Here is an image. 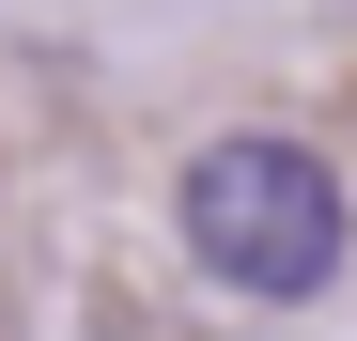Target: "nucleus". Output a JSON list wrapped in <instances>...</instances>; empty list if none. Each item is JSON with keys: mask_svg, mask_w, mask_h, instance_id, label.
<instances>
[{"mask_svg": "<svg viewBox=\"0 0 357 341\" xmlns=\"http://www.w3.org/2000/svg\"><path fill=\"white\" fill-rule=\"evenodd\" d=\"M171 233H187V264L218 279V295H249V310H311L326 279H342V233H357V202H342V170L311 140H280V125H233L187 155V187H171Z\"/></svg>", "mask_w": 357, "mask_h": 341, "instance_id": "nucleus-1", "label": "nucleus"}]
</instances>
